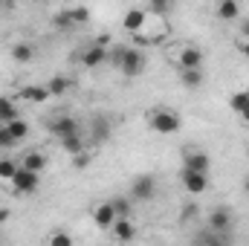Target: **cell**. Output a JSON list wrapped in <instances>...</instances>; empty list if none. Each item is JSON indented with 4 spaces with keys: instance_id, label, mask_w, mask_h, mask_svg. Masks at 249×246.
I'll return each instance as SVG.
<instances>
[{
    "instance_id": "obj_38",
    "label": "cell",
    "mask_w": 249,
    "mask_h": 246,
    "mask_svg": "<svg viewBox=\"0 0 249 246\" xmlns=\"http://www.w3.org/2000/svg\"><path fill=\"white\" fill-rule=\"evenodd\" d=\"M0 151H3V148H0Z\"/></svg>"
},
{
    "instance_id": "obj_9",
    "label": "cell",
    "mask_w": 249,
    "mask_h": 246,
    "mask_svg": "<svg viewBox=\"0 0 249 246\" xmlns=\"http://www.w3.org/2000/svg\"><path fill=\"white\" fill-rule=\"evenodd\" d=\"M9 185H12V191H15V194H35V191H38V185H41V174H32V171L20 168Z\"/></svg>"
},
{
    "instance_id": "obj_10",
    "label": "cell",
    "mask_w": 249,
    "mask_h": 246,
    "mask_svg": "<svg viewBox=\"0 0 249 246\" xmlns=\"http://www.w3.org/2000/svg\"><path fill=\"white\" fill-rule=\"evenodd\" d=\"M229 229H232V211H229L226 206L212 209V211H209V232H214V235H226Z\"/></svg>"
},
{
    "instance_id": "obj_32",
    "label": "cell",
    "mask_w": 249,
    "mask_h": 246,
    "mask_svg": "<svg viewBox=\"0 0 249 246\" xmlns=\"http://www.w3.org/2000/svg\"><path fill=\"white\" fill-rule=\"evenodd\" d=\"M241 41H249V18L241 20Z\"/></svg>"
},
{
    "instance_id": "obj_22",
    "label": "cell",
    "mask_w": 249,
    "mask_h": 246,
    "mask_svg": "<svg viewBox=\"0 0 249 246\" xmlns=\"http://www.w3.org/2000/svg\"><path fill=\"white\" fill-rule=\"evenodd\" d=\"M6 127V133H9V139H12V145H20L26 136H29V124L23 122V119H15V122L3 124Z\"/></svg>"
},
{
    "instance_id": "obj_31",
    "label": "cell",
    "mask_w": 249,
    "mask_h": 246,
    "mask_svg": "<svg viewBox=\"0 0 249 246\" xmlns=\"http://www.w3.org/2000/svg\"><path fill=\"white\" fill-rule=\"evenodd\" d=\"M0 148H12V139H9V133H6L3 124H0Z\"/></svg>"
},
{
    "instance_id": "obj_28",
    "label": "cell",
    "mask_w": 249,
    "mask_h": 246,
    "mask_svg": "<svg viewBox=\"0 0 249 246\" xmlns=\"http://www.w3.org/2000/svg\"><path fill=\"white\" fill-rule=\"evenodd\" d=\"M113 203V211H116V217H130V197H113L110 200Z\"/></svg>"
},
{
    "instance_id": "obj_30",
    "label": "cell",
    "mask_w": 249,
    "mask_h": 246,
    "mask_svg": "<svg viewBox=\"0 0 249 246\" xmlns=\"http://www.w3.org/2000/svg\"><path fill=\"white\" fill-rule=\"evenodd\" d=\"M90 159H93V157H90V151H84V154L72 157V168H75V171H84V168L90 165Z\"/></svg>"
},
{
    "instance_id": "obj_27",
    "label": "cell",
    "mask_w": 249,
    "mask_h": 246,
    "mask_svg": "<svg viewBox=\"0 0 249 246\" xmlns=\"http://www.w3.org/2000/svg\"><path fill=\"white\" fill-rule=\"evenodd\" d=\"M47 246H75V241H72L70 232H64V229H53V235H50Z\"/></svg>"
},
{
    "instance_id": "obj_26",
    "label": "cell",
    "mask_w": 249,
    "mask_h": 246,
    "mask_svg": "<svg viewBox=\"0 0 249 246\" xmlns=\"http://www.w3.org/2000/svg\"><path fill=\"white\" fill-rule=\"evenodd\" d=\"M67 12H70V20H72V26L90 23V9H87V6H67Z\"/></svg>"
},
{
    "instance_id": "obj_14",
    "label": "cell",
    "mask_w": 249,
    "mask_h": 246,
    "mask_svg": "<svg viewBox=\"0 0 249 246\" xmlns=\"http://www.w3.org/2000/svg\"><path fill=\"white\" fill-rule=\"evenodd\" d=\"M229 107H232V113H235L241 122L249 124V87H247V90H238V93H232V99H229Z\"/></svg>"
},
{
    "instance_id": "obj_7",
    "label": "cell",
    "mask_w": 249,
    "mask_h": 246,
    "mask_svg": "<svg viewBox=\"0 0 249 246\" xmlns=\"http://www.w3.org/2000/svg\"><path fill=\"white\" fill-rule=\"evenodd\" d=\"M107 61V50L102 47V44H87L81 53H78V64L84 67V70H96V67H102V64Z\"/></svg>"
},
{
    "instance_id": "obj_18",
    "label": "cell",
    "mask_w": 249,
    "mask_h": 246,
    "mask_svg": "<svg viewBox=\"0 0 249 246\" xmlns=\"http://www.w3.org/2000/svg\"><path fill=\"white\" fill-rule=\"evenodd\" d=\"M20 168H26V171H32V174H41V171L47 168V157H44L41 151H26L23 159H20Z\"/></svg>"
},
{
    "instance_id": "obj_36",
    "label": "cell",
    "mask_w": 249,
    "mask_h": 246,
    "mask_svg": "<svg viewBox=\"0 0 249 246\" xmlns=\"http://www.w3.org/2000/svg\"><path fill=\"white\" fill-rule=\"evenodd\" d=\"M0 246H3V232H0Z\"/></svg>"
},
{
    "instance_id": "obj_17",
    "label": "cell",
    "mask_w": 249,
    "mask_h": 246,
    "mask_svg": "<svg viewBox=\"0 0 249 246\" xmlns=\"http://www.w3.org/2000/svg\"><path fill=\"white\" fill-rule=\"evenodd\" d=\"M20 99L32 102V105H44L50 99V90H47V84H26V87H20Z\"/></svg>"
},
{
    "instance_id": "obj_37",
    "label": "cell",
    "mask_w": 249,
    "mask_h": 246,
    "mask_svg": "<svg viewBox=\"0 0 249 246\" xmlns=\"http://www.w3.org/2000/svg\"><path fill=\"white\" fill-rule=\"evenodd\" d=\"M217 246H223V244H217Z\"/></svg>"
},
{
    "instance_id": "obj_2",
    "label": "cell",
    "mask_w": 249,
    "mask_h": 246,
    "mask_svg": "<svg viewBox=\"0 0 249 246\" xmlns=\"http://www.w3.org/2000/svg\"><path fill=\"white\" fill-rule=\"evenodd\" d=\"M145 122H148V127L154 133H160V136H174L183 127V119H180V113L174 107H151L145 113Z\"/></svg>"
},
{
    "instance_id": "obj_6",
    "label": "cell",
    "mask_w": 249,
    "mask_h": 246,
    "mask_svg": "<svg viewBox=\"0 0 249 246\" xmlns=\"http://www.w3.org/2000/svg\"><path fill=\"white\" fill-rule=\"evenodd\" d=\"M122 26H124V32H130V35H142V29L148 26V9L145 6L127 9L122 18Z\"/></svg>"
},
{
    "instance_id": "obj_8",
    "label": "cell",
    "mask_w": 249,
    "mask_h": 246,
    "mask_svg": "<svg viewBox=\"0 0 249 246\" xmlns=\"http://www.w3.org/2000/svg\"><path fill=\"white\" fill-rule=\"evenodd\" d=\"M110 133H113V124H110V119L107 116H93L90 119V130H87V139L93 142V145H105L107 139H110Z\"/></svg>"
},
{
    "instance_id": "obj_21",
    "label": "cell",
    "mask_w": 249,
    "mask_h": 246,
    "mask_svg": "<svg viewBox=\"0 0 249 246\" xmlns=\"http://www.w3.org/2000/svg\"><path fill=\"white\" fill-rule=\"evenodd\" d=\"M15 119H20V110H18L15 99L0 96V124H9V122H15Z\"/></svg>"
},
{
    "instance_id": "obj_3",
    "label": "cell",
    "mask_w": 249,
    "mask_h": 246,
    "mask_svg": "<svg viewBox=\"0 0 249 246\" xmlns=\"http://www.w3.org/2000/svg\"><path fill=\"white\" fill-rule=\"evenodd\" d=\"M130 200H136V203H148V200H154L157 197V180H154V174H136L133 180H130Z\"/></svg>"
},
{
    "instance_id": "obj_11",
    "label": "cell",
    "mask_w": 249,
    "mask_h": 246,
    "mask_svg": "<svg viewBox=\"0 0 249 246\" xmlns=\"http://www.w3.org/2000/svg\"><path fill=\"white\" fill-rule=\"evenodd\" d=\"M212 159L206 151H186L183 154V171H197V174H209Z\"/></svg>"
},
{
    "instance_id": "obj_33",
    "label": "cell",
    "mask_w": 249,
    "mask_h": 246,
    "mask_svg": "<svg viewBox=\"0 0 249 246\" xmlns=\"http://www.w3.org/2000/svg\"><path fill=\"white\" fill-rule=\"evenodd\" d=\"M238 53H241L244 58H249V41H238Z\"/></svg>"
},
{
    "instance_id": "obj_29",
    "label": "cell",
    "mask_w": 249,
    "mask_h": 246,
    "mask_svg": "<svg viewBox=\"0 0 249 246\" xmlns=\"http://www.w3.org/2000/svg\"><path fill=\"white\" fill-rule=\"evenodd\" d=\"M53 23H55L58 29H72V20H70V12H67V9H61V12L53 15Z\"/></svg>"
},
{
    "instance_id": "obj_35",
    "label": "cell",
    "mask_w": 249,
    "mask_h": 246,
    "mask_svg": "<svg viewBox=\"0 0 249 246\" xmlns=\"http://www.w3.org/2000/svg\"><path fill=\"white\" fill-rule=\"evenodd\" d=\"M244 191H247V194H249V174H247V177H244Z\"/></svg>"
},
{
    "instance_id": "obj_4",
    "label": "cell",
    "mask_w": 249,
    "mask_h": 246,
    "mask_svg": "<svg viewBox=\"0 0 249 246\" xmlns=\"http://www.w3.org/2000/svg\"><path fill=\"white\" fill-rule=\"evenodd\" d=\"M47 130L61 142V139H67V136H75V133H81V127H78V122L70 116V113H58L55 119H50L47 122Z\"/></svg>"
},
{
    "instance_id": "obj_5",
    "label": "cell",
    "mask_w": 249,
    "mask_h": 246,
    "mask_svg": "<svg viewBox=\"0 0 249 246\" xmlns=\"http://www.w3.org/2000/svg\"><path fill=\"white\" fill-rule=\"evenodd\" d=\"M203 50L197 44H183L180 53H177V70H203Z\"/></svg>"
},
{
    "instance_id": "obj_25",
    "label": "cell",
    "mask_w": 249,
    "mask_h": 246,
    "mask_svg": "<svg viewBox=\"0 0 249 246\" xmlns=\"http://www.w3.org/2000/svg\"><path fill=\"white\" fill-rule=\"evenodd\" d=\"M18 171H20V159H9V157L0 159V180L3 183H12Z\"/></svg>"
},
{
    "instance_id": "obj_24",
    "label": "cell",
    "mask_w": 249,
    "mask_h": 246,
    "mask_svg": "<svg viewBox=\"0 0 249 246\" xmlns=\"http://www.w3.org/2000/svg\"><path fill=\"white\" fill-rule=\"evenodd\" d=\"M47 90H50V96H64V93L72 90V78H67V75H53V78L47 81Z\"/></svg>"
},
{
    "instance_id": "obj_1",
    "label": "cell",
    "mask_w": 249,
    "mask_h": 246,
    "mask_svg": "<svg viewBox=\"0 0 249 246\" xmlns=\"http://www.w3.org/2000/svg\"><path fill=\"white\" fill-rule=\"evenodd\" d=\"M110 61L116 64V70L122 72L124 78H139L145 72V67H148L145 53L136 50V47H116L113 55H110Z\"/></svg>"
},
{
    "instance_id": "obj_13",
    "label": "cell",
    "mask_w": 249,
    "mask_h": 246,
    "mask_svg": "<svg viewBox=\"0 0 249 246\" xmlns=\"http://www.w3.org/2000/svg\"><path fill=\"white\" fill-rule=\"evenodd\" d=\"M180 183L188 194H203L209 188V174H197V171H183L180 174Z\"/></svg>"
},
{
    "instance_id": "obj_16",
    "label": "cell",
    "mask_w": 249,
    "mask_h": 246,
    "mask_svg": "<svg viewBox=\"0 0 249 246\" xmlns=\"http://www.w3.org/2000/svg\"><path fill=\"white\" fill-rule=\"evenodd\" d=\"M214 18H217V20H226V23L238 20V18H241V3H238V0H220V3L214 6Z\"/></svg>"
},
{
    "instance_id": "obj_12",
    "label": "cell",
    "mask_w": 249,
    "mask_h": 246,
    "mask_svg": "<svg viewBox=\"0 0 249 246\" xmlns=\"http://www.w3.org/2000/svg\"><path fill=\"white\" fill-rule=\"evenodd\" d=\"M93 223H96L102 232H110V229H113L116 211H113V203H110V200H107V203H99V206L93 209Z\"/></svg>"
},
{
    "instance_id": "obj_19",
    "label": "cell",
    "mask_w": 249,
    "mask_h": 246,
    "mask_svg": "<svg viewBox=\"0 0 249 246\" xmlns=\"http://www.w3.org/2000/svg\"><path fill=\"white\" fill-rule=\"evenodd\" d=\"M12 61L15 64H32L35 61V47L29 41H18L12 47Z\"/></svg>"
},
{
    "instance_id": "obj_15",
    "label": "cell",
    "mask_w": 249,
    "mask_h": 246,
    "mask_svg": "<svg viewBox=\"0 0 249 246\" xmlns=\"http://www.w3.org/2000/svg\"><path fill=\"white\" fill-rule=\"evenodd\" d=\"M113 238L119 241V244H130L133 238H136V226H133V220L130 217H116V223H113Z\"/></svg>"
},
{
    "instance_id": "obj_23",
    "label": "cell",
    "mask_w": 249,
    "mask_h": 246,
    "mask_svg": "<svg viewBox=\"0 0 249 246\" xmlns=\"http://www.w3.org/2000/svg\"><path fill=\"white\" fill-rule=\"evenodd\" d=\"M61 148L70 154V157H78V154H84V151H87V139H84V133L67 136V139H61Z\"/></svg>"
},
{
    "instance_id": "obj_20",
    "label": "cell",
    "mask_w": 249,
    "mask_h": 246,
    "mask_svg": "<svg viewBox=\"0 0 249 246\" xmlns=\"http://www.w3.org/2000/svg\"><path fill=\"white\" fill-rule=\"evenodd\" d=\"M177 75H180V84L188 87V90H200L203 81H206L203 70H177Z\"/></svg>"
},
{
    "instance_id": "obj_34",
    "label": "cell",
    "mask_w": 249,
    "mask_h": 246,
    "mask_svg": "<svg viewBox=\"0 0 249 246\" xmlns=\"http://www.w3.org/2000/svg\"><path fill=\"white\" fill-rule=\"evenodd\" d=\"M6 220H12V209H0V223H6Z\"/></svg>"
}]
</instances>
